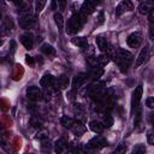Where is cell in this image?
Segmentation results:
<instances>
[{
    "mask_svg": "<svg viewBox=\"0 0 154 154\" xmlns=\"http://www.w3.org/2000/svg\"><path fill=\"white\" fill-rule=\"evenodd\" d=\"M87 20V16L82 12H77L75 13L69 20H67V24H66V32L70 34V35H75L77 34L81 28L83 26V24L85 23Z\"/></svg>",
    "mask_w": 154,
    "mask_h": 154,
    "instance_id": "obj_1",
    "label": "cell"
},
{
    "mask_svg": "<svg viewBox=\"0 0 154 154\" xmlns=\"http://www.w3.org/2000/svg\"><path fill=\"white\" fill-rule=\"evenodd\" d=\"M34 24H35V18L30 13V11L22 12V14L19 17V25L23 29H31L34 26Z\"/></svg>",
    "mask_w": 154,
    "mask_h": 154,
    "instance_id": "obj_2",
    "label": "cell"
},
{
    "mask_svg": "<svg viewBox=\"0 0 154 154\" xmlns=\"http://www.w3.org/2000/svg\"><path fill=\"white\" fill-rule=\"evenodd\" d=\"M106 146H107L106 138H103L102 136H95L94 138H91L88 142L87 148L88 149H101V148H103Z\"/></svg>",
    "mask_w": 154,
    "mask_h": 154,
    "instance_id": "obj_3",
    "label": "cell"
},
{
    "mask_svg": "<svg viewBox=\"0 0 154 154\" xmlns=\"http://www.w3.org/2000/svg\"><path fill=\"white\" fill-rule=\"evenodd\" d=\"M41 96H42V93H41V90H40L38 87H36V85H30V87H28V89H26V97H28L29 100H31V101H37V100L41 99Z\"/></svg>",
    "mask_w": 154,
    "mask_h": 154,
    "instance_id": "obj_4",
    "label": "cell"
},
{
    "mask_svg": "<svg viewBox=\"0 0 154 154\" xmlns=\"http://www.w3.org/2000/svg\"><path fill=\"white\" fill-rule=\"evenodd\" d=\"M134 8L132 2L130 0H123L122 2L118 4V6L116 7V16H122L124 12L126 11H131Z\"/></svg>",
    "mask_w": 154,
    "mask_h": 154,
    "instance_id": "obj_5",
    "label": "cell"
},
{
    "mask_svg": "<svg viewBox=\"0 0 154 154\" xmlns=\"http://www.w3.org/2000/svg\"><path fill=\"white\" fill-rule=\"evenodd\" d=\"M13 29V22L11 18H5L4 19V23L0 25V37H4V36H7L11 30Z\"/></svg>",
    "mask_w": 154,
    "mask_h": 154,
    "instance_id": "obj_6",
    "label": "cell"
},
{
    "mask_svg": "<svg viewBox=\"0 0 154 154\" xmlns=\"http://www.w3.org/2000/svg\"><path fill=\"white\" fill-rule=\"evenodd\" d=\"M126 42L131 48H137L142 42V35L140 32H132L131 35L128 36Z\"/></svg>",
    "mask_w": 154,
    "mask_h": 154,
    "instance_id": "obj_7",
    "label": "cell"
},
{
    "mask_svg": "<svg viewBox=\"0 0 154 154\" xmlns=\"http://www.w3.org/2000/svg\"><path fill=\"white\" fill-rule=\"evenodd\" d=\"M142 85H137L136 89L134 90L132 93V100H131V105H132V108H136L138 105H140V101H141V97H142Z\"/></svg>",
    "mask_w": 154,
    "mask_h": 154,
    "instance_id": "obj_8",
    "label": "cell"
},
{
    "mask_svg": "<svg viewBox=\"0 0 154 154\" xmlns=\"http://www.w3.org/2000/svg\"><path fill=\"white\" fill-rule=\"evenodd\" d=\"M87 78H88V75L87 73H78V75H76L73 77V79H72V88L73 89L81 88L82 84L87 81Z\"/></svg>",
    "mask_w": 154,
    "mask_h": 154,
    "instance_id": "obj_9",
    "label": "cell"
},
{
    "mask_svg": "<svg viewBox=\"0 0 154 154\" xmlns=\"http://www.w3.org/2000/svg\"><path fill=\"white\" fill-rule=\"evenodd\" d=\"M94 11H95V5L90 0H84V2L81 6V12L88 16V14H91Z\"/></svg>",
    "mask_w": 154,
    "mask_h": 154,
    "instance_id": "obj_10",
    "label": "cell"
},
{
    "mask_svg": "<svg viewBox=\"0 0 154 154\" xmlns=\"http://www.w3.org/2000/svg\"><path fill=\"white\" fill-rule=\"evenodd\" d=\"M153 10V1H148V0H144L138 6V11L141 14H148L150 11Z\"/></svg>",
    "mask_w": 154,
    "mask_h": 154,
    "instance_id": "obj_11",
    "label": "cell"
},
{
    "mask_svg": "<svg viewBox=\"0 0 154 154\" xmlns=\"http://www.w3.org/2000/svg\"><path fill=\"white\" fill-rule=\"evenodd\" d=\"M22 45L26 48V49H31L32 46H34V40H32V36L30 34H24V35H20L19 37Z\"/></svg>",
    "mask_w": 154,
    "mask_h": 154,
    "instance_id": "obj_12",
    "label": "cell"
},
{
    "mask_svg": "<svg viewBox=\"0 0 154 154\" xmlns=\"http://www.w3.org/2000/svg\"><path fill=\"white\" fill-rule=\"evenodd\" d=\"M70 129H71V131L73 132L75 136H82V135L85 132L84 125H83L82 123H79V122H76V120H75V123L72 124V126H71Z\"/></svg>",
    "mask_w": 154,
    "mask_h": 154,
    "instance_id": "obj_13",
    "label": "cell"
},
{
    "mask_svg": "<svg viewBox=\"0 0 154 154\" xmlns=\"http://www.w3.org/2000/svg\"><path fill=\"white\" fill-rule=\"evenodd\" d=\"M53 83H54V77H53L51 73H45V75L41 77V79H40V84H41V87H43V88H48V87H51Z\"/></svg>",
    "mask_w": 154,
    "mask_h": 154,
    "instance_id": "obj_14",
    "label": "cell"
},
{
    "mask_svg": "<svg viewBox=\"0 0 154 154\" xmlns=\"http://www.w3.org/2000/svg\"><path fill=\"white\" fill-rule=\"evenodd\" d=\"M147 57H148V47H144V48L141 49V52H140V54H138V57H137V59H136V64H135V66H136V67L141 66V65L146 61Z\"/></svg>",
    "mask_w": 154,
    "mask_h": 154,
    "instance_id": "obj_15",
    "label": "cell"
},
{
    "mask_svg": "<svg viewBox=\"0 0 154 154\" xmlns=\"http://www.w3.org/2000/svg\"><path fill=\"white\" fill-rule=\"evenodd\" d=\"M102 73H103V70H102L101 66H94V67L90 70V72L87 73V75H88V77H90V78L97 81V79L102 76Z\"/></svg>",
    "mask_w": 154,
    "mask_h": 154,
    "instance_id": "obj_16",
    "label": "cell"
},
{
    "mask_svg": "<svg viewBox=\"0 0 154 154\" xmlns=\"http://www.w3.org/2000/svg\"><path fill=\"white\" fill-rule=\"evenodd\" d=\"M55 152L57 153H64L67 150V142L65 138H59L57 142H55Z\"/></svg>",
    "mask_w": 154,
    "mask_h": 154,
    "instance_id": "obj_17",
    "label": "cell"
},
{
    "mask_svg": "<svg viewBox=\"0 0 154 154\" xmlns=\"http://www.w3.org/2000/svg\"><path fill=\"white\" fill-rule=\"evenodd\" d=\"M108 61H109V57H108L107 53L106 54L103 53V54H100V55L95 57V64H96V66H105V65L108 64Z\"/></svg>",
    "mask_w": 154,
    "mask_h": 154,
    "instance_id": "obj_18",
    "label": "cell"
},
{
    "mask_svg": "<svg viewBox=\"0 0 154 154\" xmlns=\"http://www.w3.org/2000/svg\"><path fill=\"white\" fill-rule=\"evenodd\" d=\"M69 83H70L69 77H67L66 75H61V76L58 78V81H57V87H58L59 89H66V88L69 87Z\"/></svg>",
    "mask_w": 154,
    "mask_h": 154,
    "instance_id": "obj_19",
    "label": "cell"
},
{
    "mask_svg": "<svg viewBox=\"0 0 154 154\" xmlns=\"http://www.w3.org/2000/svg\"><path fill=\"white\" fill-rule=\"evenodd\" d=\"M96 45H97V48H99L102 53L107 52V49H108V43H107L106 38H103L102 36H97V37H96Z\"/></svg>",
    "mask_w": 154,
    "mask_h": 154,
    "instance_id": "obj_20",
    "label": "cell"
},
{
    "mask_svg": "<svg viewBox=\"0 0 154 154\" xmlns=\"http://www.w3.org/2000/svg\"><path fill=\"white\" fill-rule=\"evenodd\" d=\"M71 42L75 45V46H78L81 48H85L88 46V41L85 37H82V36H77V37H73L71 40Z\"/></svg>",
    "mask_w": 154,
    "mask_h": 154,
    "instance_id": "obj_21",
    "label": "cell"
},
{
    "mask_svg": "<svg viewBox=\"0 0 154 154\" xmlns=\"http://www.w3.org/2000/svg\"><path fill=\"white\" fill-rule=\"evenodd\" d=\"M89 128H90L91 131H94V132H96V134H101V132L103 131V125H102L100 122H97V120L90 122V123H89Z\"/></svg>",
    "mask_w": 154,
    "mask_h": 154,
    "instance_id": "obj_22",
    "label": "cell"
},
{
    "mask_svg": "<svg viewBox=\"0 0 154 154\" xmlns=\"http://www.w3.org/2000/svg\"><path fill=\"white\" fill-rule=\"evenodd\" d=\"M54 22H55L58 29L61 31L64 29V18H63V14L60 12H55L54 13Z\"/></svg>",
    "mask_w": 154,
    "mask_h": 154,
    "instance_id": "obj_23",
    "label": "cell"
},
{
    "mask_svg": "<svg viewBox=\"0 0 154 154\" xmlns=\"http://www.w3.org/2000/svg\"><path fill=\"white\" fill-rule=\"evenodd\" d=\"M60 123H61V125H63L64 128L70 129V128L72 126V124L75 123V119H72V118H70V117H67V116H63L61 119H60Z\"/></svg>",
    "mask_w": 154,
    "mask_h": 154,
    "instance_id": "obj_24",
    "label": "cell"
},
{
    "mask_svg": "<svg viewBox=\"0 0 154 154\" xmlns=\"http://www.w3.org/2000/svg\"><path fill=\"white\" fill-rule=\"evenodd\" d=\"M41 51H42V53H45L46 55H54V54H55V51H54V48H53L51 45H48V43H45V45H42V47H41Z\"/></svg>",
    "mask_w": 154,
    "mask_h": 154,
    "instance_id": "obj_25",
    "label": "cell"
},
{
    "mask_svg": "<svg viewBox=\"0 0 154 154\" xmlns=\"http://www.w3.org/2000/svg\"><path fill=\"white\" fill-rule=\"evenodd\" d=\"M102 125H103V128H111L113 125V118L108 113L103 114V117H102Z\"/></svg>",
    "mask_w": 154,
    "mask_h": 154,
    "instance_id": "obj_26",
    "label": "cell"
},
{
    "mask_svg": "<svg viewBox=\"0 0 154 154\" xmlns=\"http://www.w3.org/2000/svg\"><path fill=\"white\" fill-rule=\"evenodd\" d=\"M46 1L47 0H35V11H36V13H40L43 10V7L46 5Z\"/></svg>",
    "mask_w": 154,
    "mask_h": 154,
    "instance_id": "obj_27",
    "label": "cell"
},
{
    "mask_svg": "<svg viewBox=\"0 0 154 154\" xmlns=\"http://www.w3.org/2000/svg\"><path fill=\"white\" fill-rule=\"evenodd\" d=\"M30 124L32 125V128H36V129L41 126V122L38 120L37 117H31V119H30Z\"/></svg>",
    "mask_w": 154,
    "mask_h": 154,
    "instance_id": "obj_28",
    "label": "cell"
},
{
    "mask_svg": "<svg viewBox=\"0 0 154 154\" xmlns=\"http://www.w3.org/2000/svg\"><path fill=\"white\" fill-rule=\"evenodd\" d=\"M134 154H142V153H144L146 152V148H144V146H142V144H138L137 147H135L134 148Z\"/></svg>",
    "mask_w": 154,
    "mask_h": 154,
    "instance_id": "obj_29",
    "label": "cell"
},
{
    "mask_svg": "<svg viewBox=\"0 0 154 154\" xmlns=\"http://www.w3.org/2000/svg\"><path fill=\"white\" fill-rule=\"evenodd\" d=\"M58 1V5H59V10L60 12H63L66 7V0H57Z\"/></svg>",
    "mask_w": 154,
    "mask_h": 154,
    "instance_id": "obj_30",
    "label": "cell"
},
{
    "mask_svg": "<svg viewBox=\"0 0 154 154\" xmlns=\"http://www.w3.org/2000/svg\"><path fill=\"white\" fill-rule=\"evenodd\" d=\"M146 105L149 107V108H153L154 107V99L150 96V97H148L147 100H146Z\"/></svg>",
    "mask_w": 154,
    "mask_h": 154,
    "instance_id": "obj_31",
    "label": "cell"
},
{
    "mask_svg": "<svg viewBox=\"0 0 154 154\" xmlns=\"http://www.w3.org/2000/svg\"><path fill=\"white\" fill-rule=\"evenodd\" d=\"M147 140H148V143H149V144H154V135H153L152 131L148 132V135H147Z\"/></svg>",
    "mask_w": 154,
    "mask_h": 154,
    "instance_id": "obj_32",
    "label": "cell"
},
{
    "mask_svg": "<svg viewBox=\"0 0 154 154\" xmlns=\"http://www.w3.org/2000/svg\"><path fill=\"white\" fill-rule=\"evenodd\" d=\"M125 150H126V146H125L124 143H122V144L116 149V152H117V153H124Z\"/></svg>",
    "mask_w": 154,
    "mask_h": 154,
    "instance_id": "obj_33",
    "label": "cell"
},
{
    "mask_svg": "<svg viewBox=\"0 0 154 154\" xmlns=\"http://www.w3.org/2000/svg\"><path fill=\"white\" fill-rule=\"evenodd\" d=\"M42 148L43 149H51V143H49V141H48V143H47V138H46V141H43L42 142Z\"/></svg>",
    "mask_w": 154,
    "mask_h": 154,
    "instance_id": "obj_34",
    "label": "cell"
},
{
    "mask_svg": "<svg viewBox=\"0 0 154 154\" xmlns=\"http://www.w3.org/2000/svg\"><path fill=\"white\" fill-rule=\"evenodd\" d=\"M25 60H26V64H29V65H32L34 64V59L30 55H25Z\"/></svg>",
    "mask_w": 154,
    "mask_h": 154,
    "instance_id": "obj_35",
    "label": "cell"
},
{
    "mask_svg": "<svg viewBox=\"0 0 154 154\" xmlns=\"http://www.w3.org/2000/svg\"><path fill=\"white\" fill-rule=\"evenodd\" d=\"M28 111H30V112H35V111H36V106H35L34 103L28 105Z\"/></svg>",
    "mask_w": 154,
    "mask_h": 154,
    "instance_id": "obj_36",
    "label": "cell"
},
{
    "mask_svg": "<svg viewBox=\"0 0 154 154\" xmlns=\"http://www.w3.org/2000/svg\"><path fill=\"white\" fill-rule=\"evenodd\" d=\"M102 22H103V12H100L99 13V23L101 24Z\"/></svg>",
    "mask_w": 154,
    "mask_h": 154,
    "instance_id": "obj_37",
    "label": "cell"
},
{
    "mask_svg": "<svg viewBox=\"0 0 154 154\" xmlns=\"http://www.w3.org/2000/svg\"><path fill=\"white\" fill-rule=\"evenodd\" d=\"M52 10H57V0H52Z\"/></svg>",
    "mask_w": 154,
    "mask_h": 154,
    "instance_id": "obj_38",
    "label": "cell"
},
{
    "mask_svg": "<svg viewBox=\"0 0 154 154\" xmlns=\"http://www.w3.org/2000/svg\"><path fill=\"white\" fill-rule=\"evenodd\" d=\"M90 1H91V2H93L95 6H96V5H99V4L101 2V0H90Z\"/></svg>",
    "mask_w": 154,
    "mask_h": 154,
    "instance_id": "obj_39",
    "label": "cell"
},
{
    "mask_svg": "<svg viewBox=\"0 0 154 154\" xmlns=\"http://www.w3.org/2000/svg\"><path fill=\"white\" fill-rule=\"evenodd\" d=\"M5 6H6L5 1H4V0H0V7H5Z\"/></svg>",
    "mask_w": 154,
    "mask_h": 154,
    "instance_id": "obj_40",
    "label": "cell"
},
{
    "mask_svg": "<svg viewBox=\"0 0 154 154\" xmlns=\"http://www.w3.org/2000/svg\"><path fill=\"white\" fill-rule=\"evenodd\" d=\"M11 1H12V2H14V4H16V5H19V4H20V2H22V1H20V0H11Z\"/></svg>",
    "mask_w": 154,
    "mask_h": 154,
    "instance_id": "obj_41",
    "label": "cell"
},
{
    "mask_svg": "<svg viewBox=\"0 0 154 154\" xmlns=\"http://www.w3.org/2000/svg\"><path fill=\"white\" fill-rule=\"evenodd\" d=\"M2 43H4V41H2V40H0V46H1Z\"/></svg>",
    "mask_w": 154,
    "mask_h": 154,
    "instance_id": "obj_42",
    "label": "cell"
},
{
    "mask_svg": "<svg viewBox=\"0 0 154 154\" xmlns=\"http://www.w3.org/2000/svg\"><path fill=\"white\" fill-rule=\"evenodd\" d=\"M1 18H2V14H1V12H0V19H1Z\"/></svg>",
    "mask_w": 154,
    "mask_h": 154,
    "instance_id": "obj_43",
    "label": "cell"
},
{
    "mask_svg": "<svg viewBox=\"0 0 154 154\" xmlns=\"http://www.w3.org/2000/svg\"><path fill=\"white\" fill-rule=\"evenodd\" d=\"M31 1H34V0H29V2H31Z\"/></svg>",
    "mask_w": 154,
    "mask_h": 154,
    "instance_id": "obj_44",
    "label": "cell"
}]
</instances>
